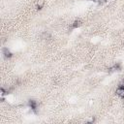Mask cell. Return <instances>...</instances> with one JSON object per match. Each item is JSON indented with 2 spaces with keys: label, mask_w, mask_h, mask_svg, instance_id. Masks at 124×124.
<instances>
[{
  "label": "cell",
  "mask_w": 124,
  "mask_h": 124,
  "mask_svg": "<svg viewBox=\"0 0 124 124\" xmlns=\"http://www.w3.org/2000/svg\"><path fill=\"white\" fill-rule=\"evenodd\" d=\"M2 54L6 58H11L13 56V52L8 48V47H3L2 48Z\"/></svg>",
  "instance_id": "obj_1"
},
{
  "label": "cell",
  "mask_w": 124,
  "mask_h": 124,
  "mask_svg": "<svg viewBox=\"0 0 124 124\" xmlns=\"http://www.w3.org/2000/svg\"><path fill=\"white\" fill-rule=\"evenodd\" d=\"M115 93L117 96H119L120 98H124V85H120L116 88Z\"/></svg>",
  "instance_id": "obj_2"
},
{
  "label": "cell",
  "mask_w": 124,
  "mask_h": 124,
  "mask_svg": "<svg viewBox=\"0 0 124 124\" xmlns=\"http://www.w3.org/2000/svg\"><path fill=\"white\" fill-rule=\"evenodd\" d=\"M121 70V65L119 63L114 64L113 66H111L110 68H108V73H114V72H118Z\"/></svg>",
  "instance_id": "obj_3"
},
{
  "label": "cell",
  "mask_w": 124,
  "mask_h": 124,
  "mask_svg": "<svg viewBox=\"0 0 124 124\" xmlns=\"http://www.w3.org/2000/svg\"><path fill=\"white\" fill-rule=\"evenodd\" d=\"M28 106H29V108L32 109V110H34V111H36V109H37V107H38V103L35 101V100H29L28 101Z\"/></svg>",
  "instance_id": "obj_4"
},
{
  "label": "cell",
  "mask_w": 124,
  "mask_h": 124,
  "mask_svg": "<svg viewBox=\"0 0 124 124\" xmlns=\"http://www.w3.org/2000/svg\"><path fill=\"white\" fill-rule=\"evenodd\" d=\"M45 6V0H38L36 3V8L37 10H42Z\"/></svg>",
  "instance_id": "obj_5"
},
{
  "label": "cell",
  "mask_w": 124,
  "mask_h": 124,
  "mask_svg": "<svg viewBox=\"0 0 124 124\" xmlns=\"http://www.w3.org/2000/svg\"><path fill=\"white\" fill-rule=\"evenodd\" d=\"M81 24H82V21H81L80 19H76V20H74V22L72 23V27H73V28H78V27H79Z\"/></svg>",
  "instance_id": "obj_6"
},
{
  "label": "cell",
  "mask_w": 124,
  "mask_h": 124,
  "mask_svg": "<svg viewBox=\"0 0 124 124\" xmlns=\"http://www.w3.org/2000/svg\"><path fill=\"white\" fill-rule=\"evenodd\" d=\"M48 37H49V34H48V33H46V32L43 33V34H42V36H41V38H42V39H44V40L47 39Z\"/></svg>",
  "instance_id": "obj_7"
},
{
  "label": "cell",
  "mask_w": 124,
  "mask_h": 124,
  "mask_svg": "<svg viewBox=\"0 0 124 124\" xmlns=\"http://www.w3.org/2000/svg\"><path fill=\"white\" fill-rule=\"evenodd\" d=\"M86 122H87V123H94V122H95V116H91L90 118L87 119Z\"/></svg>",
  "instance_id": "obj_8"
},
{
  "label": "cell",
  "mask_w": 124,
  "mask_h": 124,
  "mask_svg": "<svg viewBox=\"0 0 124 124\" xmlns=\"http://www.w3.org/2000/svg\"><path fill=\"white\" fill-rule=\"evenodd\" d=\"M93 2H96V3H103V2H105L106 0H92Z\"/></svg>",
  "instance_id": "obj_9"
},
{
  "label": "cell",
  "mask_w": 124,
  "mask_h": 124,
  "mask_svg": "<svg viewBox=\"0 0 124 124\" xmlns=\"http://www.w3.org/2000/svg\"><path fill=\"white\" fill-rule=\"evenodd\" d=\"M122 82H123V85H124V79H123V81H122Z\"/></svg>",
  "instance_id": "obj_10"
},
{
  "label": "cell",
  "mask_w": 124,
  "mask_h": 124,
  "mask_svg": "<svg viewBox=\"0 0 124 124\" xmlns=\"http://www.w3.org/2000/svg\"><path fill=\"white\" fill-rule=\"evenodd\" d=\"M123 46H124V42H123Z\"/></svg>",
  "instance_id": "obj_11"
}]
</instances>
